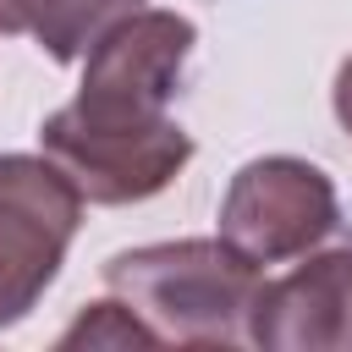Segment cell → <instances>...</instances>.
I'll use <instances>...</instances> for the list:
<instances>
[{
    "label": "cell",
    "mask_w": 352,
    "mask_h": 352,
    "mask_svg": "<svg viewBox=\"0 0 352 352\" xmlns=\"http://www.w3.org/2000/svg\"><path fill=\"white\" fill-rule=\"evenodd\" d=\"M336 220H341L336 182L297 154L248 160L220 198V236L258 270L302 258L336 231Z\"/></svg>",
    "instance_id": "4"
},
{
    "label": "cell",
    "mask_w": 352,
    "mask_h": 352,
    "mask_svg": "<svg viewBox=\"0 0 352 352\" xmlns=\"http://www.w3.org/2000/svg\"><path fill=\"white\" fill-rule=\"evenodd\" d=\"M104 286L143 319L154 346H236L248 341V308L264 270L226 236H182L116 253Z\"/></svg>",
    "instance_id": "1"
},
{
    "label": "cell",
    "mask_w": 352,
    "mask_h": 352,
    "mask_svg": "<svg viewBox=\"0 0 352 352\" xmlns=\"http://www.w3.org/2000/svg\"><path fill=\"white\" fill-rule=\"evenodd\" d=\"M0 33H28V0H0Z\"/></svg>",
    "instance_id": "9"
},
{
    "label": "cell",
    "mask_w": 352,
    "mask_h": 352,
    "mask_svg": "<svg viewBox=\"0 0 352 352\" xmlns=\"http://www.w3.org/2000/svg\"><path fill=\"white\" fill-rule=\"evenodd\" d=\"M82 226V192L50 154H0V330L28 319Z\"/></svg>",
    "instance_id": "3"
},
{
    "label": "cell",
    "mask_w": 352,
    "mask_h": 352,
    "mask_svg": "<svg viewBox=\"0 0 352 352\" xmlns=\"http://www.w3.org/2000/svg\"><path fill=\"white\" fill-rule=\"evenodd\" d=\"M77 341H88V346H154V336L143 330V319H138L121 297L94 302V308L60 336V346H77Z\"/></svg>",
    "instance_id": "7"
},
{
    "label": "cell",
    "mask_w": 352,
    "mask_h": 352,
    "mask_svg": "<svg viewBox=\"0 0 352 352\" xmlns=\"http://www.w3.org/2000/svg\"><path fill=\"white\" fill-rule=\"evenodd\" d=\"M248 341L264 352H352V248L264 280L248 308Z\"/></svg>",
    "instance_id": "5"
},
{
    "label": "cell",
    "mask_w": 352,
    "mask_h": 352,
    "mask_svg": "<svg viewBox=\"0 0 352 352\" xmlns=\"http://www.w3.org/2000/svg\"><path fill=\"white\" fill-rule=\"evenodd\" d=\"M143 0H28V33L50 60H82V50Z\"/></svg>",
    "instance_id": "6"
},
{
    "label": "cell",
    "mask_w": 352,
    "mask_h": 352,
    "mask_svg": "<svg viewBox=\"0 0 352 352\" xmlns=\"http://www.w3.org/2000/svg\"><path fill=\"white\" fill-rule=\"evenodd\" d=\"M330 99H336V121L352 132V55L341 60V72H336V88H330Z\"/></svg>",
    "instance_id": "8"
},
{
    "label": "cell",
    "mask_w": 352,
    "mask_h": 352,
    "mask_svg": "<svg viewBox=\"0 0 352 352\" xmlns=\"http://www.w3.org/2000/svg\"><path fill=\"white\" fill-rule=\"evenodd\" d=\"M198 44V28L176 11L138 6L116 16L82 50V88L55 116L99 132H154L165 126V104L182 82V66Z\"/></svg>",
    "instance_id": "2"
}]
</instances>
